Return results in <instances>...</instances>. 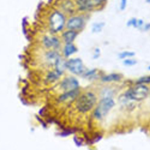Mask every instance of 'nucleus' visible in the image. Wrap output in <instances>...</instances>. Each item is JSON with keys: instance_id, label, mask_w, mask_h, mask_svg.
Returning a JSON list of instances; mask_svg holds the SVG:
<instances>
[{"instance_id": "obj_1", "label": "nucleus", "mask_w": 150, "mask_h": 150, "mask_svg": "<svg viewBox=\"0 0 150 150\" xmlns=\"http://www.w3.org/2000/svg\"><path fill=\"white\" fill-rule=\"evenodd\" d=\"M96 101V97L94 94L90 92L83 94L80 97L77 102V109L82 112L90 111L94 106Z\"/></svg>"}, {"instance_id": "obj_2", "label": "nucleus", "mask_w": 150, "mask_h": 150, "mask_svg": "<svg viewBox=\"0 0 150 150\" xmlns=\"http://www.w3.org/2000/svg\"><path fill=\"white\" fill-rule=\"evenodd\" d=\"M148 93L149 89L146 86L142 84H139L129 89L127 92L126 96L131 100L141 101L146 97Z\"/></svg>"}, {"instance_id": "obj_3", "label": "nucleus", "mask_w": 150, "mask_h": 150, "mask_svg": "<svg viewBox=\"0 0 150 150\" xmlns=\"http://www.w3.org/2000/svg\"><path fill=\"white\" fill-rule=\"evenodd\" d=\"M114 105L113 100L110 97L104 98L100 101L94 112L95 116L101 118L105 116Z\"/></svg>"}, {"instance_id": "obj_4", "label": "nucleus", "mask_w": 150, "mask_h": 150, "mask_svg": "<svg viewBox=\"0 0 150 150\" xmlns=\"http://www.w3.org/2000/svg\"><path fill=\"white\" fill-rule=\"evenodd\" d=\"M50 26L51 29L54 32L60 31L64 24V18L59 12H54L50 17Z\"/></svg>"}, {"instance_id": "obj_5", "label": "nucleus", "mask_w": 150, "mask_h": 150, "mask_svg": "<svg viewBox=\"0 0 150 150\" xmlns=\"http://www.w3.org/2000/svg\"><path fill=\"white\" fill-rule=\"evenodd\" d=\"M66 67L75 74H80L84 71V66L81 59L79 58L71 59L66 62Z\"/></svg>"}, {"instance_id": "obj_6", "label": "nucleus", "mask_w": 150, "mask_h": 150, "mask_svg": "<svg viewBox=\"0 0 150 150\" xmlns=\"http://www.w3.org/2000/svg\"><path fill=\"white\" fill-rule=\"evenodd\" d=\"M62 87L66 91H71L76 90L79 86L78 81L74 77H67L62 83Z\"/></svg>"}, {"instance_id": "obj_7", "label": "nucleus", "mask_w": 150, "mask_h": 150, "mask_svg": "<svg viewBox=\"0 0 150 150\" xmlns=\"http://www.w3.org/2000/svg\"><path fill=\"white\" fill-rule=\"evenodd\" d=\"M84 23L81 18L75 16L70 18L67 23V28L70 30H74L81 28Z\"/></svg>"}, {"instance_id": "obj_8", "label": "nucleus", "mask_w": 150, "mask_h": 150, "mask_svg": "<svg viewBox=\"0 0 150 150\" xmlns=\"http://www.w3.org/2000/svg\"><path fill=\"white\" fill-rule=\"evenodd\" d=\"M43 43L47 47H58L59 46V40L57 38L55 37L49 38V37H45L43 39Z\"/></svg>"}, {"instance_id": "obj_9", "label": "nucleus", "mask_w": 150, "mask_h": 150, "mask_svg": "<svg viewBox=\"0 0 150 150\" xmlns=\"http://www.w3.org/2000/svg\"><path fill=\"white\" fill-rule=\"evenodd\" d=\"M76 35L77 33L76 32L73 30H69L63 33V37L66 43H70L74 40Z\"/></svg>"}, {"instance_id": "obj_10", "label": "nucleus", "mask_w": 150, "mask_h": 150, "mask_svg": "<svg viewBox=\"0 0 150 150\" xmlns=\"http://www.w3.org/2000/svg\"><path fill=\"white\" fill-rule=\"evenodd\" d=\"M77 4L81 10H87L92 6L91 0H77Z\"/></svg>"}, {"instance_id": "obj_11", "label": "nucleus", "mask_w": 150, "mask_h": 150, "mask_svg": "<svg viewBox=\"0 0 150 150\" xmlns=\"http://www.w3.org/2000/svg\"><path fill=\"white\" fill-rule=\"evenodd\" d=\"M77 51V49L76 46L73 45L71 43H66V46H64L63 52L64 54L66 57H68L73 53H74Z\"/></svg>"}, {"instance_id": "obj_12", "label": "nucleus", "mask_w": 150, "mask_h": 150, "mask_svg": "<svg viewBox=\"0 0 150 150\" xmlns=\"http://www.w3.org/2000/svg\"><path fill=\"white\" fill-rule=\"evenodd\" d=\"M46 57L47 60L50 63H52L53 64H54L56 63V62H57V60L60 57V56L59 55V54L55 52H49L47 53L46 54Z\"/></svg>"}, {"instance_id": "obj_13", "label": "nucleus", "mask_w": 150, "mask_h": 150, "mask_svg": "<svg viewBox=\"0 0 150 150\" xmlns=\"http://www.w3.org/2000/svg\"><path fill=\"white\" fill-rule=\"evenodd\" d=\"M56 67V72H57L59 74H60L64 70L66 67V62H64L60 57L57 60L56 63L54 64Z\"/></svg>"}, {"instance_id": "obj_14", "label": "nucleus", "mask_w": 150, "mask_h": 150, "mask_svg": "<svg viewBox=\"0 0 150 150\" xmlns=\"http://www.w3.org/2000/svg\"><path fill=\"white\" fill-rule=\"evenodd\" d=\"M120 79V76L116 73H112V74L107 75L103 78V80L106 82L118 81Z\"/></svg>"}, {"instance_id": "obj_15", "label": "nucleus", "mask_w": 150, "mask_h": 150, "mask_svg": "<svg viewBox=\"0 0 150 150\" xmlns=\"http://www.w3.org/2000/svg\"><path fill=\"white\" fill-rule=\"evenodd\" d=\"M77 94V90H71V91H67L66 93H64V94L62 95L60 99L62 101H64L65 100L69 99L70 98H72L75 97Z\"/></svg>"}, {"instance_id": "obj_16", "label": "nucleus", "mask_w": 150, "mask_h": 150, "mask_svg": "<svg viewBox=\"0 0 150 150\" xmlns=\"http://www.w3.org/2000/svg\"><path fill=\"white\" fill-rule=\"evenodd\" d=\"M105 23L104 22H97L93 24L91 29L93 33H99L101 32L104 26Z\"/></svg>"}, {"instance_id": "obj_17", "label": "nucleus", "mask_w": 150, "mask_h": 150, "mask_svg": "<svg viewBox=\"0 0 150 150\" xmlns=\"http://www.w3.org/2000/svg\"><path fill=\"white\" fill-rule=\"evenodd\" d=\"M135 53L133 52L129 51H124L119 54V57L121 59H125L127 57H131L134 56Z\"/></svg>"}, {"instance_id": "obj_18", "label": "nucleus", "mask_w": 150, "mask_h": 150, "mask_svg": "<svg viewBox=\"0 0 150 150\" xmlns=\"http://www.w3.org/2000/svg\"><path fill=\"white\" fill-rule=\"evenodd\" d=\"M138 19H137L135 18L130 19L128 22H127V26H134V28H137L138 27Z\"/></svg>"}, {"instance_id": "obj_19", "label": "nucleus", "mask_w": 150, "mask_h": 150, "mask_svg": "<svg viewBox=\"0 0 150 150\" xmlns=\"http://www.w3.org/2000/svg\"><path fill=\"white\" fill-rule=\"evenodd\" d=\"M59 75L60 74L57 72H51L49 74L47 78L50 81H54L58 79Z\"/></svg>"}, {"instance_id": "obj_20", "label": "nucleus", "mask_w": 150, "mask_h": 150, "mask_svg": "<svg viewBox=\"0 0 150 150\" xmlns=\"http://www.w3.org/2000/svg\"><path fill=\"white\" fill-rule=\"evenodd\" d=\"M138 83L139 84H144V83H150V76H144L138 79Z\"/></svg>"}, {"instance_id": "obj_21", "label": "nucleus", "mask_w": 150, "mask_h": 150, "mask_svg": "<svg viewBox=\"0 0 150 150\" xmlns=\"http://www.w3.org/2000/svg\"><path fill=\"white\" fill-rule=\"evenodd\" d=\"M136 63H137L136 60L131 59H126L124 61V64L127 66H132L136 64Z\"/></svg>"}, {"instance_id": "obj_22", "label": "nucleus", "mask_w": 150, "mask_h": 150, "mask_svg": "<svg viewBox=\"0 0 150 150\" xmlns=\"http://www.w3.org/2000/svg\"><path fill=\"white\" fill-rule=\"evenodd\" d=\"M127 0H121L120 6V9L121 11L125 10V9L127 6Z\"/></svg>"}, {"instance_id": "obj_23", "label": "nucleus", "mask_w": 150, "mask_h": 150, "mask_svg": "<svg viewBox=\"0 0 150 150\" xmlns=\"http://www.w3.org/2000/svg\"><path fill=\"white\" fill-rule=\"evenodd\" d=\"M144 29L145 30H148L150 29V23H147L146 25H144V26L143 27Z\"/></svg>"}, {"instance_id": "obj_24", "label": "nucleus", "mask_w": 150, "mask_h": 150, "mask_svg": "<svg viewBox=\"0 0 150 150\" xmlns=\"http://www.w3.org/2000/svg\"><path fill=\"white\" fill-rule=\"evenodd\" d=\"M104 1H105V0H94V2H95L96 4H99L103 2Z\"/></svg>"}, {"instance_id": "obj_25", "label": "nucleus", "mask_w": 150, "mask_h": 150, "mask_svg": "<svg viewBox=\"0 0 150 150\" xmlns=\"http://www.w3.org/2000/svg\"><path fill=\"white\" fill-rule=\"evenodd\" d=\"M146 2L148 4H150V0H146Z\"/></svg>"}, {"instance_id": "obj_26", "label": "nucleus", "mask_w": 150, "mask_h": 150, "mask_svg": "<svg viewBox=\"0 0 150 150\" xmlns=\"http://www.w3.org/2000/svg\"><path fill=\"white\" fill-rule=\"evenodd\" d=\"M148 69H149V70H150V66H149V67H148Z\"/></svg>"}]
</instances>
